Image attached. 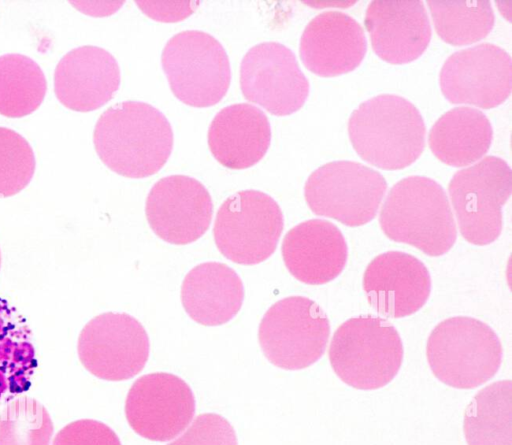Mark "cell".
I'll list each match as a JSON object with an SVG mask.
<instances>
[{"instance_id":"1","label":"cell","mask_w":512,"mask_h":445,"mask_svg":"<svg viewBox=\"0 0 512 445\" xmlns=\"http://www.w3.org/2000/svg\"><path fill=\"white\" fill-rule=\"evenodd\" d=\"M93 141L98 156L112 171L129 178H145L167 162L173 132L157 108L141 101H124L102 113Z\"/></svg>"},{"instance_id":"2","label":"cell","mask_w":512,"mask_h":445,"mask_svg":"<svg viewBox=\"0 0 512 445\" xmlns=\"http://www.w3.org/2000/svg\"><path fill=\"white\" fill-rule=\"evenodd\" d=\"M379 224L392 241L431 257L446 254L457 239L453 212L443 187L425 176L401 179L389 190Z\"/></svg>"},{"instance_id":"3","label":"cell","mask_w":512,"mask_h":445,"mask_svg":"<svg viewBox=\"0 0 512 445\" xmlns=\"http://www.w3.org/2000/svg\"><path fill=\"white\" fill-rule=\"evenodd\" d=\"M348 134L358 155L385 170L403 169L425 146V124L407 99L381 94L361 103L348 121Z\"/></svg>"},{"instance_id":"4","label":"cell","mask_w":512,"mask_h":445,"mask_svg":"<svg viewBox=\"0 0 512 445\" xmlns=\"http://www.w3.org/2000/svg\"><path fill=\"white\" fill-rule=\"evenodd\" d=\"M329 360L345 384L359 390L379 389L391 382L401 367L402 340L384 318L353 317L334 332Z\"/></svg>"},{"instance_id":"5","label":"cell","mask_w":512,"mask_h":445,"mask_svg":"<svg viewBox=\"0 0 512 445\" xmlns=\"http://www.w3.org/2000/svg\"><path fill=\"white\" fill-rule=\"evenodd\" d=\"M427 361L434 376L457 389L476 388L490 380L502 362V345L486 323L467 316L440 322L426 345Z\"/></svg>"},{"instance_id":"6","label":"cell","mask_w":512,"mask_h":445,"mask_svg":"<svg viewBox=\"0 0 512 445\" xmlns=\"http://www.w3.org/2000/svg\"><path fill=\"white\" fill-rule=\"evenodd\" d=\"M161 63L173 94L193 107L217 104L231 79L227 53L212 35L199 30L175 34L166 43Z\"/></svg>"},{"instance_id":"7","label":"cell","mask_w":512,"mask_h":445,"mask_svg":"<svg viewBox=\"0 0 512 445\" xmlns=\"http://www.w3.org/2000/svg\"><path fill=\"white\" fill-rule=\"evenodd\" d=\"M448 192L458 227L471 244L488 245L502 231V206L512 192V171L503 159L486 156L457 171Z\"/></svg>"},{"instance_id":"8","label":"cell","mask_w":512,"mask_h":445,"mask_svg":"<svg viewBox=\"0 0 512 445\" xmlns=\"http://www.w3.org/2000/svg\"><path fill=\"white\" fill-rule=\"evenodd\" d=\"M329 334V320L322 308L307 297L291 296L266 311L259 325L258 340L273 365L300 370L323 356Z\"/></svg>"},{"instance_id":"9","label":"cell","mask_w":512,"mask_h":445,"mask_svg":"<svg viewBox=\"0 0 512 445\" xmlns=\"http://www.w3.org/2000/svg\"><path fill=\"white\" fill-rule=\"evenodd\" d=\"M284 226L278 203L258 190L229 196L217 211L213 235L220 253L241 265H256L275 251Z\"/></svg>"},{"instance_id":"10","label":"cell","mask_w":512,"mask_h":445,"mask_svg":"<svg viewBox=\"0 0 512 445\" xmlns=\"http://www.w3.org/2000/svg\"><path fill=\"white\" fill-rule=\"evenodd\" d=\"M386 189V180L376 170L340 160L312 172L305 183L304 196L314 214L357 227L374 219Z\"/></svg>"},{"instance_id":"11","label":"cell","mask_w":512,"mask_h":445,"mask_svg":"<svg viewBox=\"0 0 512 445\" xmlns=\"http://www.w3.org/2000/svg\"><path fill=\"white\" fill-rule=\"evenodd\" d=\"M82 365L107 381L128 380L142 371L150 351L142 324L126 313H103L82 329L77 344Z\"/></svg>"},{"instance_id":"12","label":"cell","mask_w":512,"mask_h":445,"mask_svg":"<svg viewBox=\"0 0 512 445\" xmlns=\"http://www.w3.org/2000/svg\"><path fill=\"white\" fill-rule=\"evenodd\" d=\"M195 398L180 377L165 372L138 378L125 401L126 419L135 433L165 442L178 437L192 422Z\"/></svg>"},{"instance_id":"13","label":"cell","mask_w":512,"mask_h":445,"mask_svg":"<svg viewBox=\"0 0 512 445\" xmlns=\"http://www.w3.org/2000/svg\"><path fill=\"white\" fill-rule=\"evenodd\" d=\"M243 96L269 113L290 115L305 103L309 82L295 54L278 42H263L250 48L240 65Z\"/></svg>"},{"instance_id":"14","label":"cell","mask_w":512,"mask_h":445,"mask_svg":"<svg viewBox=\"0 0 512 445\" xmlns=\"http://www.w3.org/2000/svg\"><path fill=\"white\" fill-rule=\"evenodd\" d=\"M439 83L443 95L453 104L496 107L511 92V57L490 43L456 51L444 62Z\"/></svg>"},{"instance_id":"15","label":"cell","mask_w":512,"mask_h":445,"mask_svg":"<svg viewBox=\"0 0 512 445\" xmlns=\"http://www.w3.org/2000/svg\"><path fill=\"white\" fill-rule=\"evenodd\" d=\"M147 221L162 240L186 245L208 230L213 204L206 187L186 175H170L151 188L145 205Z\"/></svg>"},{"instance_id":"16","label":"cell","mask_w":512,"mask_h":445,"mask_svg":"<svg viewBox=\"0 0 512 445\" xmlns=\"http://www.w3.org/2000/svg\"><path fill=\"white\" fill-rule=\"evenodd\" d=\"M363 289L380 315L402 318L425 305L431 292V277L424 263L413 255L388 251L366 267Z\"/></svg>"},{"instance_id":"17","label":"cell","mask_w":512,"mask_h":445,"mask_svg":"<svg viewBox=\"0 0 512 445\" xmlns=\"http://www.w3.org/2000/svg\"><path fill=\"white\" fill-rule=\"evenodd\" d=\"M364 23L375 54L393 64L417 59L431 39L430 21L419 0L372 1Z\"/></svg>"},{"instance_id":"18","label":"cell","mask_w":512,"mask_h":445,"mask_svg":"<svg viewBox=\"0 0 512 445\" xmlns=\"http://www.w3.org/2000/svg\"><path fill=\"white\" fill-rule=\"evenodd\" d=\"M367 41L360 24L350 15L327 11L315 16L300 39V57L307 69L322 77L354 70L363 60Z\"/></svg>"},{"instance_id":"19","label":"cell","mask_w":512,"mask_h":445,"mask_svg":"<svg viewBox=\"0 0 512 445\" xmlns=\"http://www.w3.org/2000/svg\"><path fill=\"white\" fill-rule=\"evenodd\" d=\"M120 85L116 59L105 49L85 45L64 55L54 73V91L67 108L88 112L106 104Z\"/></svg>"},{"instance_id":"20","label":"cell","mask_w":512,"mask_h":445,"mask_svg":"<svg viewBox=\"0 0 512 445\" xmlns=\"http://www.w3.org/2000/svg\"><path fill=\"white\" fill-rule=\"evenodd\" d=\"M284 264L302 283L321 285L344 269L348 247L339 228L322 219H311L290 229L282 242Z\"/></svg>"},{"instance_id":"21","label":"cell","mask_w":512,"mask_h":445,"mask_svg":"<svg viewBox=\"0 0 512 445\" xmlns=\"http://www.w3.org/2000/svg\"><path fill=\"white\" fill-rule=\"evenodd\" d=\"M271 140L265 113L249 103L229 105L213 118L208 129L212 155L230 169L255 165L266 154Z\"/></svg>"},{"instance_id":"22","label":"cell","mask_w":512,"mask_h":445,"mask_svg":"<svg viewBox=\"0 0 512 445\" xmlns=\"http://www.w3.org/2000/svg\"><path fill=\"white\" fill-rule=\"evenodd\" d=\"M244 286L231 267L205 262L192 268L181 287V302L188 316L205 326L232 320L242 307Z\"/></svg>"},{"instance_id":"23","label":"cell","mask_w":512,"mask_h":445,"mask_svg":"<svg viewBox=\"0 0 512 445\" xmlns=\"http://www.w3.org/2000/svg\"><path fill=\"white\" fill-rule=\"evenodd\" d=\"M493 137L491 123L480 110L460 106L445 112L428 135L432 153L443 163L464 167L482 159Z\"/></svg>"},{"instance_id":"24","label":"cell","mask_w":512,"mask_h":445,"mask_svg":"<svg viewBox=\"0 0 512 445\" xmlns=\"http://www.w3.org/2000/svg\"><path fill=\"white\" fill-rule=\"evenodd\" d=\"M37 368L26 319L0 297V405L29 390Z\"/></svg>"},{"instance_id":"25","label":"cell","mask_w":512,"mask_h":445,"mask_svg":"<svg viewBox=\"0 0 512 445\" xmlns=\"http://www.w3.org/2000/svg\"><path fill=\"white\" fill-rule=\"evenodd\" d=\"M463 429L468 445H512V382L480 390L468 405Z\"/></svg>"},{"instance_id":"26","label":"cell","mask_w":512,"mask_h":445,"mask_svg":"<svg viewBox=\"0 0 512 445\" xmlns=\"http://www.w3.org/2000/svg\"><path fill=\"white\" fill-rule=\"evenodd\" d=\"M46 79L40 66L28 56H0V114L19 118L34 112L44 100Z\"/></svg>"},{"instance_id":"27","label":"cell","mask_w":512,"mask_h":445,"mask_svg":"<svg viewBox=\"0 0 512 445\" xmlns=\"http://www.w3.org/2000/svg\"><path fill=\"white\" fill-rule=\"evenodd\" d=\"M438 36L451 45H468L483 39L494 25L489 1H427Z\"/></svg>"},{"instance_id":"28","label":"cell","mask_w":512,"mask_h":445,"mask_svg":"<svg viewBox=\"0 0 512 445\" xmlns=\"http://www.w3.org/2000/svg\"><path fill=\"white\" fill-rule=\"evenodd\" d=\"M53 431L49 412L34 398L13 399L0 413V445H50Z\"/></svg>"},{"instance_id":"29","label":"cell","mask_w":512,"mask_h":445,"mask_svg":"<svg viewBox=\"0 0 512 445\" xmlns=\"http://www.w3.org/2000/svg\"><path fill=\"white\" fill-rule=\"evenodd\" d=\"M35 166L29 142L16 131L0 127V198L23 190L31 181Z\"/></svg>"},{"instance_id":"30","label":"cell","mask_w":512,"mask_h":445,"mask_svg":"<svg viewBox=\"0 0 512 445\" xmlns=\"http://www.w3.org/2000/svg\"><path fill=\"white\" fill-rule=\"evenodd\" d=\"M167 445H238V441L227 419L215 413H204Z\"/></svg>"},{"instance_id":"31","label":"cell","mask_w":512,"mask_h":445,"mask_svg":"<svg viewBox=\"0 0 512 445\" xmlns=\"http://www.w3.org/2000/svg\"><path fill=\"white\" fill-rule=\"evenodd\" d=\"M52 445H121L117 434L106 424L82 419L64 426Z\"/></svg>"},{"instance_id":"32","label":"cell","mask_w":512,"mask_h":445,"mask_svg":"<svg viewBox=\"0 0 512 445\" xmlns=\"http://www.w3.org/2000/svg\"><path fill=\"white\" fill-rule=\"evenodd\" d=\"M138 6L150 17L171 22L185 18L193 12L198 2L137 1Z\"/></svg>"},{"instance_id":"33","label":"cell","mask_w":512,"mask_h":445,"mask_svg":"<svg viewBox=\"0 0 512 445\" xmlns=\"http://www.w3.org/2000/svg\"><path fill=\"white\" fill-rule=\"evenodd\" d=\"M0 267H1V252H0Z\"/></svg>"}]
</instances>
